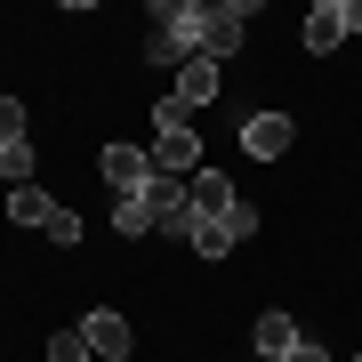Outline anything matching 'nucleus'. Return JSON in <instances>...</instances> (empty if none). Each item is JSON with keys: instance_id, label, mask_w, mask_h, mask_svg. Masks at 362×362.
<instances>
[{"instance_id": "obj_5", "label": "nucleus", "mask_w": 362, "mask_h": 362, "mask_svg": "<svg viewBox=\"0 0 362 362\" xmlns=\"http://www.w3.org/2000/svg\"><path fill=\"white\" fill-rule=\"evenodd\" d=\"M250 16H258V0H218V8H209V33H202V57L226 65V57L242 49V25H250Z\"/></svg>"}, {"instance_id": "obj_8", "label": "nucleus", "mask_w": 362, "mask_h": 362, "mask_svg": "<svg viewBox=\"0 0 362 362\" xmlns=\"http://www.w3.org/2000/svg\"><path fill=\"white\" fill-rule=\"evenodd\" d=\"M145 177H153V161H145L137 145H105V185H113V194H145Z\"/></svg>"}, {"instance_id": "obj_15", "label": "nucleus", "mask_w": 362, "mask_h": 362, "mask_svg": "<svg viewBox=\"0 0 362 362\" xmlns=\"http://www.w3.org/2000/svg\"><path fill=\"white\" fill-rule=\"evenodd\" d=\"M49 362H89V338H81V330H57L49 338Z\"/></svg>"}, {"instance_id": "obj_13", "label": "nucleus", "mask_w": 362, "mask_h": 362, "mask_svg": "<svg viewBox=\"0 0 362 362\" xmlns=\"http://www.w3.org/2000/svg\"><path fill=\"white\" fill-rule=\"evenodd\" d=\"M113 226H121V233H153V209H145L137 194H121V202H113Z\"/></svg>"}, {"instance_id": "obj_16", "label": "nucleus", "mask_w": 362, "mask_h": 362, "mask_svg": "<svg viewBox=\"0 0 362 362\" xmlns=\"http://www.w3.org/2000/svg\"><path fill=\"white\" fill-rule=\"evenodd\" d=\"M0 145H25V105L0 97Z\"/></svg>"}, {"instance_id": "obj_3", "label": "nucleus", "mask_w": 362, "mask_h": 362, "mask_svg": "<svg viewBox=\"0 0 362 362\" xmlns=\"http://www.w3.org/2000/svg\"><path fill=\"white\" fill-rule=\"evenodd\" d=\"M8 218H16V226H40L49 242H65V250L81 242V218H73L65 202H49L40 185H8Z\"/></svg>"}, {"instance_id": "obj_17", "label": "nucleus", "mask_w": 362, "mask_h": 362, "mask_svg": "<svg viewBox=\"0 0 362 362\" xmlns=\"http://www.w3.org/2000/svg\"><path fill=\"white\" fill-rule=\"evenodd\" d=\"M226 233H233V242H250V233H258V209L233 202V209H226Z\"/></svg>"}, {"instance_id": "obj_10", "label": "nucleus", "mask_w": 362, "mask_h": 362, "mask_svg": "<svg viewBox=\"0 0 362 362\" xmlns=\"http://www.w3.org/2000/svg\"><path fill=\"white\" fill-rule=\"evenodd\" d=\"M185 194H194L202 218H226V209H233V185L218 177V169H194V185H185Z\"/></svg>"}, {"instance_id": "obj_20", "label": "nucleus", "mask_w": 362, "mask_h": 362, "mask_svg": "<svg viewBox=\"0 0 362 362\" xmlns=\"http://www.w3.org/2000/svg\"><path fill=\"white\" fill-rule=\"evenodd\" d=\"M354 362H362V354H354Z\"/></svg>"}, {"instance_id": "obj_12", "label": "nucleus", "mask_w": 362, "mask_h": 362, "mask_svg": "<svg viewBox=\"0 0 362 362\" xmlns=\"http://www.w3.org/2000/svg\"><path fill=\"white\" fill-rule=\"evenodd\" d=\"M185 250H194V258H226V250H233L226 218H202V226H194V242H185Z\"/></svg>"}, {"instance_id": "obj_19", "label": "nucleus", "mask_w": 362, "mask_h": 362, "mask_svg": "<svg viewBox=\"0 0 362 362\" xmlns=\"http://www.w3.org/2000/svg\"><path fill=\"white\" fill-rule=\"evenodd\" d=\"M346 33H362V0H346Z\"/></svg>"}, {"instance_id": "obj_7", "label": "nucleus", "mask_w": 362, "mask_h": 362, "mask_svg": "<svg viewBox=\"0 0 362 362\" xmlns=\"http://www.w3.org/2000/svg\"><path fill=\"white\" fill-rule=\"evenodd\" d=\"M81 338H89V354H105V362H129V322H121L113 306H89V314H81Z\"/></svg>"}, {"instance_id": "obj_9", "label": "nucleus", "mask_w": 362, "mask_h": 362, "mask_svg": "<svg viewBox=\"0 0 362 362\" xmlns=\"http://www.w3.org/2000/svg\"><path fill=\"white\" fill-rule=\"evenodd\" d=\"M338 40H346V0H314V8H306V49L330 57Z\"/></svg>"}, {"instance_id": "obj_6", "label": "nucleus", "mask_w": 362, "mask_h": 362, "mask_svg": "<svg viewBox=\"0 0 362 362\" xmlns=\"http://www.w3.org/2000/svg\"><path fill=\"white\" fill-rule=\"evenodd\" d=\"M209 97H218V57H194V65H177V89H169V105L194 121Z\"/></svg>"}, {"instance_id": "obj_2", "label": "nucleus", "mask_w": 362, "mask_h": 362, "mask_svg": "<svg viewBox=\"0 0 362 362\" xmlns=\"http://www.w3.org/2000/svg\"><path fill=\"white\" fill-rule=\"evenodd\" d=\"M145 161H153V177H194V169H202V137H194V121H185L169 97H161V113H153V145H145Z\"/></svg>"}, {"instance_id": "obj_18", "label": "nucleus", "mask_w": 362, "mask_h": 362, "mask_svg": "<svg viewBox=\"0 0 362 362\" xmlns=\"http://www.w3.org/2000/svg\"><path fill=\"white\" fill-rule=\"evenodd\" d=\"M282 362H330V354H322V346H306V338H298V346H290Z\"/></svg>"}, {"instance_id": "obj_14", "label": "nucleus", "mask_w": 362, "mask_h": 362, "mask_svg": "<svg viewBox=\"0 0 362 362\" xmlns=\"http://www.w3.org/2000/svg\"><path fill=\"white\" fill-rule=\"evenodd\" d=\"M0 177H8V185H33V145H0Z\"/></svg>"}, {"instance_id": "obj_1", "label": "nucleus", "mask_w": 362, "mask_h": 362, "mask_svg": "<svg viewBox=\"0 0 362 362\" xmlns=\"http://www.w3.org/2000/svg\"><path fill=\"white\" fill-rule=\"evenodd\" d=\"M202 33H209V8H202V0H161V8H153V33H145V57H153V65H194V57H202Z\"/></svg>"}, {"instance_id": "obj_4", "label": "nucleus", "mask_w": 362, "mask_h": 362, "mask_svg": "<svg viewBox=\"0 0 362 362\" xmlns=\"http://www.w3.org/2000/svg\"><path fill=\"white\" fill-rule=\"evenodd\" d=\"M290 145H298V121H290V113H250V121H242V153H250V161H282Z\"/></svg>"}, {"instance_id": "obj_11", "label": "nucleus", "mask_w": 362, "mask_h": 362, "mask_svg": "<svg viewBox=\"0 0 362 362\" xmlns=\"http://www.w3.org/2000/svg\"><path fill=\"white\" fill-rule=\"evenodd\" d=\"M250 338H258V354L282 362V354L298 346V322H290V314H258V330H250Z\"/></svg>"}]
</instances>
